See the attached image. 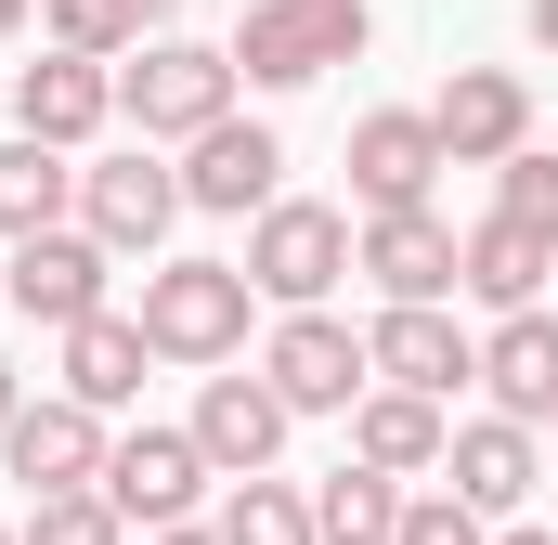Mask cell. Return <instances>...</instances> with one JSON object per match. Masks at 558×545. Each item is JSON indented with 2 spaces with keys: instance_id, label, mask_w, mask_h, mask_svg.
Listing matches in <instances>:
<instances>
[{
  "instance_id": "6da1fadb",
  "label": "cell",
  "mask_w": 558,
  "mask_h": 545,
  "mask_svg": "<svg viewBox=\"0 0 558 545\" xmlns=\"http://www.w3.org/2000/svg\"><path fill=\"white\" fill-rule=\"evenodd\" d=\"M247 261H143V338L156 364H234L247 351Z\"/></svg>"
},
{
  "instance_id": "7a4b0ae2",
  "label": "cell",
  "mask_w": 558,
  "mask_h": 545,
  "mask_svg": "<svg viewBox=\"0 0 558 545\" xmlns=\"http://www.w3.org/2000/svg\"><path fill=\"white\" fill-rule=\"evenodd\" d=\"M118 118L143 143H195L208 118H234V52L221 39H143V52H118Z\"/></svg>"
},
{
  "instance_id": "3957f363",
  "label": "cell",
  "mask_w": 558,
  "mask_h": 545,
  "mask_svg": "<svg viewBox=\"0 0 558 545\" xmlns=\"http://www.w3.org/2000/svg\"><path fill=\"white\" fill-rule=\"evenodd\" d=\"M221 52H234L247 92H299V78H325V65L364 52V0H247Z\"/></svg>"
},
{
  "instance_id": "277c9868",
  "label": "cell",
  "mask_w": 558,
  "mask_h": 545,
  "mask_svg": "<svg viewBox=\"0 0 558 545\" xmlns=\"http://www.w3.org/2000/svg\"><path fill=\"white\" fill-rule=\"evenodd\" d=\"M351 272V208H312V195H274L260 221H247V286L274 299V312H312L325 286Z\"/></svg>"
},
{
  "instance_id": "5b68a950",
  "label": "cell",
  "mask_w": 558,
  "mask_h": 545,
  "mask_svg": "<svg viewBox=\"0 0 558 545\" xmlns=\"http://www.w3.org/2000/svg\"><path fill=\"white\" fill-rule=\"evenodd\" d=\"M105 272H118V247L92 234V221H52V234H13V261H0V299L26 312V325H78V312H105Z\"/></svg>"
},
{
  "instance_id": "8992f818",
  "label": "cell",
  "mask_w": 558,
  "mask_h": 545,
  "mask_svg": "<svg viewBox=\"0 0 558 545\" xmlns=\"http://www.w3.org/2000/svg\"><path fill=\"white\" fill-rule=\"evenodd\" d=\"M260 377H274L299 415H351L364 390H377V351H364V338H351V325L312 299V312H286L274 338H260Z\"/></svg>"
},
{
  "instance_id": "52a82bcc",
  "label": "cell",
  "mask_w": 558,
  "mask_h": 545,
  "mask_svg": "<svg viewBox=\"0 0 558 545\" xmlns=\"http://www.w3.org/2000/svg\"><path fill=\"white\" fill-rule=\"evenodd\" d=\"M208 481H221V468H208L195 428H118V441H105V494H118V520H143V533L195 520Z\"/></svg>"
},
{
  "instance_id": "ba28073f",
  "label": "cell",
  "mask_w": 558,
  "mask_h": 545,
  "mask_svg": "<svg viewBox=\"0 0 558 545\" xmlns=\"http://www.w3.org/2000/svg\"><path fill=\"white\" fill-rule=\"evenodd\" d=\"M286 195V143L260 118H208V131L182 143V208H208V221H260Z\"/></svg>"
},
{
  "instance_id": "9c48e42d",
  "label": "cell",
  "mask_w": 558,
  "mask_h": 545,
  "mask_svg": "<svg viewBox=\"0 0 558 545\" xmlns=\"http://www.w3.org/2000/svg\"><path fill=\"white\" fill-rule=\"evenodd\" d=\"M78 221H92L118 261H156V247H169V221H182V169H156V143L105 156V169H78Z\"/></svg>"
},
{
  "instance_id": "30bf717a",
  "label": "cell",
  "mask_w": 558,
  "mask_h": 545,
  "mask_svg": "<svg viewBox=\"0 0 558 545\" xmlns=\"http://www.w3.org/2000/svg\"><path fill=\"white\" fill-rule=\"evenodd\" d=\"M364 351H377V377H390V390H428V403H454V390L481 377V338H468L441 299H390V312L364 325Z\"/></svg>"
},
{
  "instance_id": "8fae6325",
  "label": "cell",
  "mask_w": 558,
  "mask_h": 545,
  "mask_svg": "<svg viewBox=\"0 0 558 545\" xmlns=\"http://www.w3.org/2000/svg\"><path fill=\"white\" fill-rule=\"evenodd\" d=\"M105 403H78V390H52V403H13L0 428V468L26 481V494H65V481H105Z\"/></svg>"
},
{
  "instance_id": "7c38bea8",
  "label": "cell",
  "mask_w": 558,
  "mask_h": 545,
  "mask_svg": "<svg viewBox=\"0 0 558 545\" xmlns=\"http://www.w3.org/2000/svg\"><path fill=\"white\" fill-rule=\"evenodd\" d=\"M441 169H454V156H441V118H428V105L351 118V195H364V208H428Z\"/></svg>"
},
{
  "instance_id": "4fadbf2b",
  "label": "cell",
  "mask_w": 558,
  "mask_h": 545,
  "mask_svg": "<svg viewBox=\"0 0 558 545\" xmlns=\"http://www.w3.org/2000/svg\"><path fill=\"white\" fill-rule=\"evenodd\" d=\"M105 118H118V65H105V52H65V39H52L39 65H13V131H39V143L78 156Z\"/></svg>"
},
{
  "instance_id": "5bb4252c",
  "label": "cell",
  "mask_w": 558,
  "mask_h": 545,
  "mask_svg": "<svg viewBox=\"0 0 558 545\" xmlns=\"http://www.w3.org/2000/svg\"><path fill=\"white\" fill-rule=\"evenodd\" d=\"M428 118H441V156H454V169H494V156L533 143V78H520V65H454Z\"/></svg>"
},
{
  "instance_id": "9a60e30c",
  "label": "cell",
  "mask_w": 558,
  "mask_h": 545,
  "mask_svg": "<svg viewBox=\"0 0 558 545\" xmlns=\"http://www.w3.org/2000/svg\"><path fill=\"white\" fill-rule=\"evenodd\" d=\"M454 221L441 208H364L351 234V272H377V299H454Z\"/></svg>"
},
{
  "instance_id": "2e32d148",
  "label": "cell",
  "mask_w": 558,
  "mask_h": 545,
  "mask_svg": "<svg viewBox=\"0 0 558 545\" xmlns=\"http://www.w3.org/2000/svg\"><path fill=\"white\" fill-rule=\"evenodd\" d=\"M286 428H299V403H286L274 377H208V390H195V441H208V468H221V481L274 468Z\"/></svg>"
},
{
  "instance_id": "e0dca14e",
  "label": "cell",
  "mask_w": 558,
  "mask_h": 545,
  "mask_svg": "<svg viewBox=\"0 0 558 545\" xmlns=\"http://www.w3.org/2000/svg\"><path fill=\"white\" fill-rule=\"evenodd\" d=\"M441 481L481 507V520H520L533 507V415H468L441 441Z\"/></svg>"
},
{
  "instance_id": "ac0fdd59",
  "label": "cell",
  "mask_w": 558,
  "mask_h": 545,
  "mask_svg": "<svg viewBox=\"0 0 558 545\" xmlns=\"http://www.w3.org/2000/svg\"><path fill=\"white\" fill-rule=\"evenodd\" d=\"M481 390H494V415H533V428L558 415V312H546V299L494 312V338H481Z\"/></svg>"
},
{
  "instance_id": "d6986e66",
  "label": "cell",
  "mask_w": 558,
  "mask_h": 545,
  "mask_svg": "<svg viewBox=\"0 0 558 545\" xmlns=\"http://www.w3.org/2000/svg\"><path fill=\"white\" fill-rule=\"evenodd\" d=\"M441 441H454V415L428 403V390H390V377H377V390L351 403V455L390 468V481H441Z\"/></svg>"
},
{
  "instance_id": "ffe728a7",
  "label": "cell",
  "mask_w": 558,
  "mask_h": 545,
  "mask_svg": "<svg viewBox=\"0 0 558 545\" xmlns=\"http://www.w3.org/2000/svg\"><path fill=\"white\" fill-rule=\"evenodd\" d=\"M546 272H558V247L533 234V221H481L468 247H454V299H481V312H520V299H546Z\"/></svg>"
},
{
  "instance_id": "44dd1931",
  "label": "cell",
  "mask_w": 558,
  "mask_h": 545,
  "mask_svg": "<svg viewBox=\"0 0 558 545\" xmlns=\"http://www.w3.org/2000/svg\"><path fill=\"white\" fill-rule=\"evenodd\" d=\"M143 364H156V338H143V312H78V325H65V390H78V403H131L143 390Z\"/></svg>"
},
{
  "instance_id": "7402d4cb",
  "label": "cell",
  "mask_w": 558,
  "mask_h": 545,
  "mask_svg": "<svg viewBox=\"0 0 558 545\" xmlns=\"http://www.w3.org/2000/svg\"><path fill=\"white\" fill-rule=\"evenodd\" d=\"M65 208H78V156L39 143V131H13L0 143V234H52Z\"/></svg>"
},
{
  "instance_id": "603a6c76",
  "label": "cell",
  "mask_w": 558,
  "mask_h": 545,
  "mask_svg": "<svg viewBox=\"0 0 558 545\" xmlns=\"http://www.w3.org/2000/svg\"><path fill=\"white\" fill-rule=\"evenodd\" d=\"M312 533H325V545H390V533H403V481L364 468V455H338V468L312 481Z\"/></svg>"
},
{
  "instance_id": "cb8c5ba5",
  "label": "cell",
  "mask_w": 558,
  "mask_h": 545,
  "mask_svg": "<svg viewBox=\"0 0 558 545\" xmlns=\"http://www.w3.org/2000/svg\"><path fill=\"white\" fill-rule=\"evenodd\" d=\"M221 545H325V533H312V494H286L274 468H247L221 494Z\"/></svg>"
},
{
  "instance_id": "d4e9b609",
  "label": "cell",
  "mask_w": 558,
  "mask_h": 545,
  "mask_svg": "<svg viewBox=\"0 0 558 545\" xmlns=\"http://www.w3.org/2000/svg\"><path fill=\"white\" fill-rule=\"evenodd\" d=\"M26 545H131V520H118V494H105V481H65V494H39V507H26Z\"/></svg>"
},
{
  "instance_id": "484cf974",
  "label": "cell",
  "mask_w": 558,
  "mask_h": 545,
  "mask_svg": "<svg viewBox=\"0 0 558 545\" xmlns=\"http://www.w3.org/2000/svg\"><path fill=\"white\" fill-rule=\"evenodd\" d=\"M39 13H52V39H65V52H105V65L143 52V0H39Z\"/></svg>"
},
{
  "instance_id": "4316f807",
  "label": "cell",
  "mask_w": 558,
  "mask_h": 545,
  "mask_svg": "<svg viewBox=\"0 0 558 545\" xmlns=\"http://www.w3.org/2000/svg\"><path fill=\"white\" fill-rule=\"evenodd\" d=\"M494 208H507V221H533V234L558 247V156H546V143L494 156Z\"/></svg>"
},
{
  "instance_id": "83f0119b",
  "label": "cell",
  "mask_w": 558,
  "mask_h": 545,
  "mask_svg": "<svg viewBox=\"0 0 558 545\" xmlns=\"http://www.w3.org/2000/svg\"><path fill=\"white\" fill-rule=\"evenodd\" d=\"M390 545H494V520H481L454 481H428V494H403V533Z\"/></svg>"
},
{
  "instance_id": "f1b7e54d",
  "label": "cell",
  "mask_w": 558,
  "mask_h": 545,
  "mask_svg": "<svg viewBox=\"0 0 558 545\" xmlns=\"http://www.w3.org/2000/svg\"><path fill=\"white\" fill-rule=\"evenodd\" d=\"M520 26H533V52H558V0H520Z\"/></svg>"
},
{
  "instance_id": "f546056e",
  "label": "cell",
  "mask_w": 558,
  "mask_h": 545,
  "mask_svg": "<svg viewBox=\"0 0 558 545\" xmlns=\"http://www.w3.org/2000/svg\"><path fill=\"white\" fill-rule=\"evenodd\" d=\"M156 545H221V520H169V533H156Z\"/></svg>"
},
{
  "instance_id": "4dcf8cb0",
  "label": "cell",
  "mask_w": 558,
  "mask_h": 545,
  "mask_svg": "<svg viewBox=\"0 0 558 545\" xmlns=\"http://www.w3.org/2000/svg\"><path fill=\"white\" fill-rule=\"evenodd\" d=\"M13 403H26V377H13V364H0V428H13Z\"/></svg>"
},
{
  "instance_id": "1f68e13d",
  "label": "cell",
  "mask_w": 558,
  "mask_h": 545,
  "mask_svg": "<svg viewBox=\"0 0 558 545\" xmlns=\"http://www.w3.org/2000/svg\"><path fill=\"white\" fill-rule=\"evenodd\" d=\"M494 545H558V533H533V520H507V533H494Z\"/></svg>"
},
{
  "instance_id": "d6a6232c",
  "label": "cell",
  "mask_w": 558,
  "mask_h": 545,
  "mask_svg": "<svg viewBox=\"0 0 558 545\" xmlns=\"http://www.w3.org/2000/svg\"><path fill=\"white\" fill-rule=\"evenodd\" d=\"M169 13H182V0H143V26H169Z\"/></svg>"
},
{
  "instance_id": "836d02e7",
  "label": "cell",
  "mask_w": 558,
  "mask_h": 545,
  "mask_svg": "<svg viewBox=\"0 0 558 545\" xmlns=\"http://www.w3.org/2000/svg\"><path fill=\"white\" fill-rule=\"evenodd\" d=\"M13 26H26V0H0V39H13Z\"/></svg>"
},
{
  "instance_id": "e575fe53",
  "label": "cell",
  "mask_w": 558,
  "mask_h": 545,
  "mask_svg": "<svg viewBox=\"0 0 558 545\" xmlns=\"http://www.w3.org/2000/svg\"><path fill=\"white\" fill-rule=\"evenodd\" d=\"M0 545H26V533H13V520H0Z\"/></svg>"
},
{
  "instance_id": "d590c367",
  "label": "cell",
  "mask_w": 558,
  "mask_h": 545,
  "mask_svg": "<svg viewBox=\"0 0 558 545\" xmlns=\"http://www.w3.org/2000/svg\"><path fill=\"white\" fill-rule=\"evenodd\" d=\"M546 428H558V415H546Z\"/></svg>"
}]
</instances>
